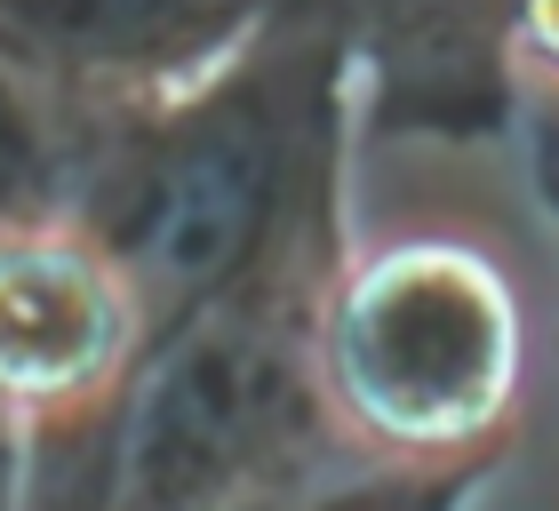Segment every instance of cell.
<instances>
[{
	"instance_id": "obj_1",
	"label": "cell",
	"mask_w": 559,
	"mask_h": 511,
	"mask_svg": "<svg viewBox=\"0 0 559 511\" xmlns=\"http://www.w3.org/2000/svg\"><path fill=\"white\" fill-rule=\"evenodd\" d=\"M352 136V9H257L216 72L96 128L64 209L136 280L160 344L296 224L344 209Z\"/></svg>"
},
{
	"instance_id": "obj_5",
	"label": "cell",
	"mask_w": 559,
	"mask_h": 511,
	"mask_svg": "<svg viewBox=\"0 0 559 511\" xmlns=\"http://www.w3.org/2000/svg\"><path fill=\"white\" fill-rule=\"evenodd\" d=\"M527 9H352L360 128L400 144L520 136Z\"/></svg>"
},
{
	"instance_id": "obj_4",
	"label": "cell",
	"mask_w": 559,
	"mask_h": 511,
	"mask_svg": "<svg viewBox=\"0 0 559 511\" xmlns=\"http://www.w3.org/2000/svg\"><path fill=\"white\" fill-rule=\"evenodd\" d=\"M152 360V312L72 209L0 233V407L33 431V464H96Z\"/></svg>"
},
{
	"instance_id": "obj_2",
	"label": "cell",
	"mask_w": 559,
	"mask_h": 511,
	"mask_svg": "<svg viewBox=\"0 0 559 511\" xmlns=\"http://www.w3.org/2000/svg\"><path fill=\"white\" fill-rule=\"evenodd\" d=\"M344 264V209H328L152 344L112 431L105 511H248L360 464L320 376V320Z\"/></svg>"
},
{
	"instance_id": "obj_3",
	"label": "cell",
	"mask_w": 559,
	"mask_h": 511,
	"mask_svg": "<svg viewBox=\"0 0 559 511\" xmlns=\"http://www.w3.org/2000/svg\"><path fill=\"white\" fill-rule=\"evenodd\" d=\"M320 376L360 464L496 472L520 407V296L455 233L352 248L320 320Z\"/></svg>"
},
{
	"instance_id": "obj_10",
	"label": "cell",
	"mask_w": 559,
	"mask_h": 511,
	"mask_svg": "<svg viewBox=\"0 0 559 511\" xmlns=\"http://www.w3.org/2000/svg\"><path fill=\"white\" fill-rule=\"evenodd\" d=\"M0 511H33V431L0 407Z\"/></svg>"
},
{
	"instance_id": "obj_6",
	"label": "cell",
	"mask_w": 559,
	"mask_h": 511,
	"mask_svg": "<svg viewBox=\"0 0 559 511\" xmlns=\"http://www.w3.org/2000/svg\"><path fill=\"white\" fill-rule=\"evenodd\" d=\"M9 40L40 64V81L64 96V112L96 136L105 120H129L160 96L192 88L248 40L257 9H185V0H24L0 9Z\"/></svg>"
},
{
	"instance_id": "obj_7",
	"label": "cell",
	"mask_w": 559,
	"mask_h": 511,
	"mask_svg": "<svg viewBox=\"0 0 559 511\" xmlns=\"http://www.w3.org/2000/svg\"><path fill=\"white\" fill-rule=\"evenodd\" d=\"M81 120L0 24V233L64 209L72 176H81Z\"/></svg>"
},
{
	"instance_id": "obj_9",
	"label": "cell",
	"mask_w": 559,
	"mask_h": 511,
	"mask_svg": "<svg viewBox=\"0 0 559 511\" xmlns=\"http://www.w3.org/2000/svg\"><path fill=\"white\" fill-rule=\"evenodd\" d=\"M520 152L536 176L544 209L559 224V9H527V48H520Z\"/></svg>"
},
{
	"instance_id": "obj_8",
	"label": "cell",
	"mask_w": 559,
	"mask_h": 511,
	"mask_svg": "<svg viewBox=\"0 0 559 511\" xmlns=\"http://www.w3.org/2000/svg\"><path fill=\"white\" fill-rule=\"evenodd\" d=\"M488 472H400V464H336L304 488H280L248 511H472Z\"/></svg>"
}]
</instances>
